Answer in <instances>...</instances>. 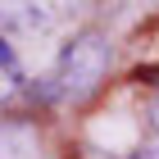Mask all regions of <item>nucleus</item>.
Returning <instances> with one entry per match:
<instances>
[{"label": "nucleus", "instance_id": "obj_1", "mask_svg": "<svg viewBox=\"0 0 159 159\" xmlns=\"http://www.w3.org/2000/svg\"><path fill=\"white\" fill-rule=\"evenodd\" d=\"M114 59V46L105 32H96V27H86V32H77L68 46L59 50V59L46 68V77H37V100H46V105H68V100H82L91 96L100 86V77H105V68H109Z\"/></svg>", "mask_w": 159, "mask_h": 159}, {"label": "nucleus", "instance_id": "obj_2", "mask_svg": "<svg viewBox=\"0 0 159 159\" xmlns=\"http://www.w3.org/2000/svg\"><path fill=\"white\" fill-rule=\"evenodd\" d=\"M18 82H23L18 55H14V46H9V41L0 37V100H9L14 91H18Z\"/></svg>", "mask_w": 159, "mask_h": 159}, {"label": "nucleus", "instance_id": "obj_3", "mask_svg": "<svg viewBox=\"0 0 159 159\" xmlns=\"http://www.w3.org/2000/svg\"><path fill=\"white\" fill-rule=\"evenodd\" d=\"M150 127L159 132V86H155V96H150Z\"/></svg>", "mask_w": 159, "mask_h": 159}, {"label": "nucleus", "instance_id": "obj_4", "mask_svg": "<svg viewBox=\"0 0 159 159\" xmlns=\"http://www.w3.org/2000/svg\"><path fill=\"white\" fill-rule=\"evenodd\" d=\"M132 159H159V146H155V150H136Z\"/></svg>", "mask_w": 159, "mask_h": 159}]
</instances>
